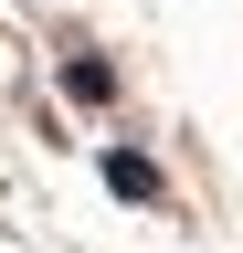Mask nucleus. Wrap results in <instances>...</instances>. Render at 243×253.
<instances>
[{"mask_svg": "<svg viewBox=\"0 0 243 253\" xmlns=\"http://www.w3.org/2000/svg\"><path fill=\"white\" fill-rule=\"evenodd\" d=\"M96 169H106V190H116V201H138V211H148V201L169 190V179H159V158H148V148H106Z\"/></svg>", "mask_w": 243, "mask_h": 253, "instance_id": "obj_1", "label": "nucleus"}, {"mask_svg": "<svg viewBox=\"0 0 243 253\" xmlns=\"http://www.w3.org/2000/svg\"><path fill=\"white\" fill-rule=\"evenodd\" d=\"M53 84H64L74 106H116V63H106V53H64V74H53Z\"/></svg>", "mask_w": 243, "mask_h": 253, "instance_id": "obj_2", "label": "nucleus"}]
</instances>
